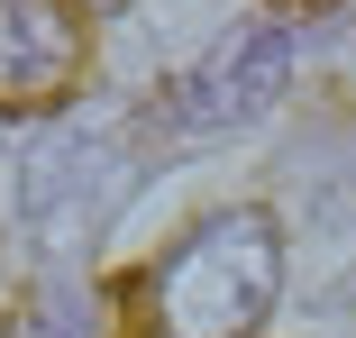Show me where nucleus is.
Instances as JSON below:
<instances>
[{
	"label": "nucleus",
	"instance_id": "nucleus-1",
	"mask_svg": "<svg viewBox=\"0 0 356 338\" xmlns=\"http://www.w3.org/2000/svg\"><path fill=\"white\" fill-rule=\"evenodd\" d=\"M283 284V247L265 211L201 220L147 284L128 293V338H256Z\"/></svg>",
	"mask_w": 356,
	"mask_h": 338
},
{
	"label": "nucleus",
	"instance_id": "nucleus-2",
	"mask_svg": "<svg viewBox=\"0 0 356 338\" xmlns=\"http://www.w3.org/2000/svg\"><path fill=\"white\" fill-rule=\"evenodd\" d=\"M283 83H293V46H283V28H238V37H220V46L174 83L165 119H174V128H238V119L274 110Z\"/></svg>",
	"mask_w": 356,
	"mask_h": 338
},
{
	"label": "nucleus",
	"instance_id": "nucleus-3",
	"mask_svg": "<svg viewBox=\"0 0 356 338\" xmlns=\"http://www.w3.org/2000/svg\"><path fill=\"white\" fill-rule=\"evenodd\" d=\"M83 83L74 0H0V119H37Z\"/></svg>",
	"mask_w": 356,
	"mask_h": 338
},
{
	"label": "nucleus",
	"instance_id": "nucleus-4",
	"mask_svg": "<svg viewBox=\"0 0 356 338\" xmlns=\"http://www.w3.org/2000/svg\"><path fill=\"white\" fill-rule=\"evenodd\" d=\"M0 338H55L46 320H10V329H0Z\"/></svg>",
	"mask_w": 356,
	"mask_h": 338
},
{
	"label": "nucleus",
	"instance_id": "nucleus-5",
	"mask_svg": "<svg viewBox=\"0 0 356 338\" xmlns=\"http://www.w3.org/2000/svg\"><path fill=\"white\" fill-rule=\"evenodd\" d=\"M74 10H92V19H101V10H128V0H74Z\"/></svg>",
	"mask_w": 356,
	"mask_h": 338
},
{
	"label": "nucleus",
	"instance_id": "nucleus-6",
	"mask_svg": "<svg viewBox=\"0 0 356 338\" xmlns=\"http://www.w3.org/2000/svg\"><path fill=\"white\" fill-rule=\"evenodd\" d=\"M274 10H329V0H274Z\"/></svg>",
	"mask_w": 356,
	"mask_h": 338
}]
</instances>
